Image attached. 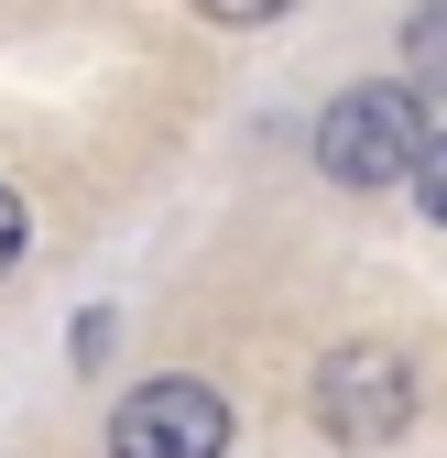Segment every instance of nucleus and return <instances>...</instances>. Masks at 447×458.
<instances>
[{
    "label": "nucleus",
    "mask_w": 447,
    "mask_h": 458,
    "mask_svg": "<svg viewBox=\"0 0 447 458\" xmlns=\"http://www.w3.org/2000/svg\"><path fill=\"white\" fill-rule=\"evenodd\" d=\"M316 426L339 437V447H382V437H404V426H415V360L382 350V338L327 350V371H316Z\"/></svg>",
    "instance_id": "f03ea898"
},
{
    "label": "nucleus",
    "mask_w": 447,
    "mask_h": 458,
    "mask_svg": "<svg viewBox=\"0 0 447 458\" xmlns=\"http://www.w3.org/2000/svg\"><path fill=\"white\" fill-rule=\"evenodd\" d=\"M22 229H33V218H22V197H12V186H0V273H12V262H22Z\"/></svg>",
    "instance_id": "423d86ee"
},
{
    "label": "nucleus",
    "mask_w": 447,
    "mask_h": 458,
    "mask_svg": "<svg viewBox=\"0 0 447 458\" xmlns=\"http://www.w3.org/2000/svg\"><path fill=\"white\" fill-rule=\"evenodd\" d=\"M415 197H426V218L447 229V131H426V153H415Z\"/></svg>",
    "instance_id": "39448f33"
},
{
    "label": "nucleus",
    "mask_w": 447,
    "mask_h": 458,
    "mask_svg": "<svg viewBox=\"0 0 447 458\" xmlns=\"http://www.w3.org/2000/svg\"><path fill=\"white\" fill-rule=\"evenodd\" d=\"M404 77L447 98V0H426V12L404 22Z\"/></svg>",
    "instance_id": "20e7f679"
},
{
    "label": "nucleus",
    "mask_w": 447,
    "mask_h": 458,
    "mask_svg": "<svg viewBox=\"0 0 447 458\" xmlns=\"http://www.w3.org/2000/svg\"><path fill=\"white\" fill-rule=\"evenodd\" d=\"M230 447V393L218 382H142L109 415V458H218Z\"/></svg>",
    "instance_id": "7ed1b4c3"
},
{
    "label": "nucleus",
    "mask_w": 447,
    "mask_h": 458,
    "mask_svg": "<svg viewBox=\"0 0 447 458\" xmlns=\"http://www.w3.org/2000/svg\"><path fill=\"white\" fill-rule=\"evenodd\" d=\"M197 12H207V22H273L284 0H197Z\"/></svg>",
    "instance_id": "0eeeda50"
},
{
    "label": "nucleus",
    "mask_w": 447,
    "mask_h": 458,
    "mask_svg": "<svg viewBox=\"0 0 447 458\" xmlns=\"http://www.w3.org/2000/svg\"><path fill=\"white\" fill-rule=\"evenodd\" d=\"M415 153H426V109L415 88H350V98H327V121H316V164H327V186H415Z\"/></svg>",
    "instance_id": "f257e3e1"
}]
</instances>
